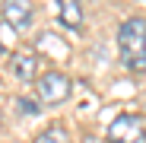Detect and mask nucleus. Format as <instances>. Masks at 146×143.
I'll use <instances>...</instances> for the list:
<instances>
[{"mask_svg": "<svg viewBox=\"0 0 146 143\" xmlns=\"http://www.w3.org/2000/svg\"><path fill=\"white\" fill-rule=\"evenodd\" d=\"M32 3H26V0H10V3L0 7V19L7 22V26L13 32H22V29H29L32 26Z\"/></svg>", "mask_w": 146, "mask_h": 143, "instance_id": "20e7f679", "label": "nucleus"}, {"mask_svg": "<svg viewBox=\"0 0 146 143\" xmlns=\"http://www.w3.org/2000/svg\"><path fill=\"white\" fill-rule=\"evenodd\" d=\"M16 105H19V111H22V114H35V111H38V108H35V102H32V99H19V102H16Z\"/></svg>", "mask_w": 146, "mask_h": 143, "instance_id": "6e6552de", "label": "nucleus"}, {"mask_svg": "<svg viewBox=\"0 0 146 143\" xmlns=\"http://www.w3.org/2000/svg\"><path fill=\"white\" fill-rule=\"evenodd\" d=\"M60 22L67 29H80L83 26V7L76 0H60Z\"/></svg>", "mask_w": 146, "mask_h": 143, "instance_id": "423d86ee", "label": "nucleus"}, {"mask_svg": "<svg viewBox=\"0 0 146 143\" xmlns=\"http://www.w3.org/2000/svg\"><path fill=\"white\" fill-rule=\"evenodd\" d=\"M0 51H3V35H0Z\"/></svg>", "mask_w": 146, "mask_h": 143, "instance_id": "9d476101", "label": "nucleus"}, {"mask_svg": "<svg viewBox=\"0 0 146 143\" xmlns=\"http://www.w3.org/2000/svg\"><path fill=\"white\" fill-rule=\"evenodd\" d=\"M83 143H99V140H95L92 134H86V137H83Z\"/></svg>", "mask_w": 146, "mask_h": 143, "instance_id": "1a4fd4ad", "label": "nucleus"}, {"mask_svg": "<svg viewBox=\"0 0 146 143\" xmlns=\"http://www.w3.org/2000/svg\"><path fill=\"white\" fill-rule=\"evenodd\" d=\"M10 73L22 83H35L38 80V54L35 51H16L10 57Z\"/></svg>", "mask_w": 146, "mask_h": 143, "instance_id": "39448f33", "label": "nucleus"}, {"mask_svg": "<svg viewBox=\"0 0 146 143\" xmlns=\"http://www.w3.org/2000/svg\"><path fill=\"white\" fill-rule=\"evenodd\" d=\"M35 92L44 105H60L73 95V80L60 70H44V73L35 80Z\"/></svg>", "mask_w": 146, "mask_h": 143, "instance_id": "7ed1b4c3", "label": "nucleus"}, {"mask_svg": "<svg viewBox=\"0 0 146 143\" xmlns=\"http://www.w3.org/2000/svg\"><path fill=\"white\" fill-rule=\"evenodd\" d=\"M117 51L127 70L146 73V19L143 16H130L117 26Z\"/></svg>", "mask_w": 146, "mask_h": 143, "instance_id": "f257e3e1", "label": "nucleus"}, {"mask_svg": "<svg viewBox=\"0 0 146 143\" xmlns=\"http://www.w3.org/2000/svg\"><path fill=\"white\" fill-rule=\"evenodd\" d=\"M32 143H70V134L64 124H51V127H44Z\"/></svg>", "mask_w": 146, "mask_h": 143, "instance_id": "0eeeda50", "label": "nucleus"}, {"mask_svg": "<svg viewBox=\"0 0 146 143\" xmlns=\"http://www.w3.org/2000/svg\"><path fill=\"white\" fill-rule=\"evenodd\" d=\"M105 137H108V143H143L146 140V118L137 111H124L108 124Z\"/></svg>", "mask_w": 146, "mask_h": 143, "instance_id": "f03ea898", "label": "nucleus"}]
</instances>
